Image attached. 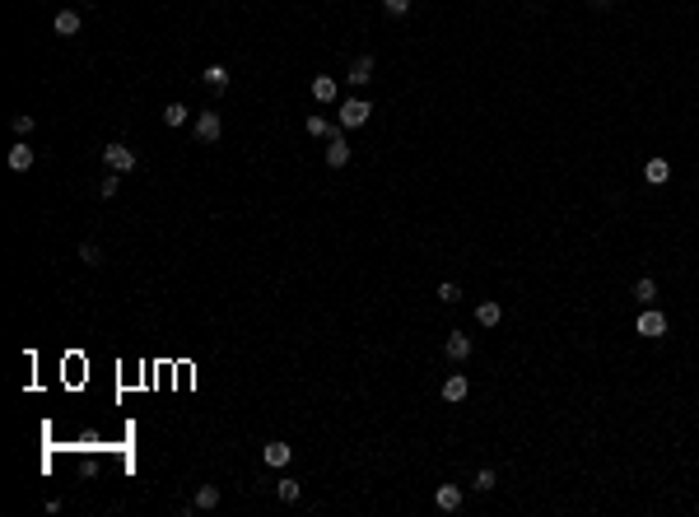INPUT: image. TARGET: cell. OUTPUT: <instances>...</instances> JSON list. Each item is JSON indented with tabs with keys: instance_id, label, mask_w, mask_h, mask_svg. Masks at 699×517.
I'll list each match as a JSON object with an SVG mask.
<instances>
[{
	"instance_id": "cell-5",
	"label": "cell",
	"mask_w": 699,
	"mask_h": 517,
	"mask_svg": "<svg viewBox=\"0 0 699 517\" xmlns=\"http://www.w3.org/2000/svg\"><path fill=\"white\" fill-rule=\"evenodd\" d=\"M373 66H377V61H373V57L364 52V57H355V61H350V70H345V79H350L355 89H364L368 79H373Z\"/></svg>"
},
{
	"instance_id": "cell-23",
	"label": "cell",
	"mask_w": 699,
	"mask_h": 517,
	"mask_svg": "<svg viewBox=\"0 0 699 517\" xmlns=\"http://www.w3.org/2000/svg\"><path fill=\"white\" fill-rule=\"evenodd\" d=\"M117 192H122V173H108V178H103V187H98V196L108 201V196H117Z\"/></svg>"
},
{
	"instance_id": "cell-18",
	"label": "cell",
	"mask_w": 699,
	"mask_h": 517,
	"mask_svg": "<svg viewBox=\"0 0 699 517\" xmlns=\"http://www.w3.org/2000/svg\"><path fill=\"white\" fill-rule=\"evenodd\" d=\"M336 93H341V89H336L331 75H317V79H312V98H317V103H336Z\"/></svg>"
},
{
	"instance_id": "cell-24",
	"label": "cell",
	"mask_w": 699,
	"mask_h": 517,
	"mask_svg": "<svg viewBox=\"0 0 699 517\" xmlns=\"http://www.w3.org/2000/svg\"><path fill=\"white\" fill-rule=\"evenodd\" d=\"M494 484H499V475L489 471V466H485V471H476V489H480V494H489Z\"/></svg>"
},
{
	"instance_id": "cell-22",
	"label": "cell",
	"mask_w": 699,
	"mask_h": 517,
	"mask_svg": "<svg viewBox=\"0 0 699 517\" xmlns=\"http://www.w3.org/2000/svg\"><path fill=\"white\" fill-rule=\"evenodd\" d=\"M79 261H84V266H103V248L98 243H84V248H79Z\"/></svg>"
},
{
	"instance_id": "cell-8",
	"label": "cell",
	"mask_w": 699,
	"mask_h": 517,
	"mask_svg": "<svg viewBox=\"0 0 699 517\" xmlns=\"http://www.w3.org/2000/svg\"><path fill=\"white\" fill-rule=\"evenodd\" d=\"M433 504H438V513H457V508H462V484H438V489H433Z\"/></svg>"
},
{
	"instance_id": "cell-2",
	"label": "cell",
	"mask_w": 699,
	"mask_h": 517,
	"mask_svg": "<svg viewBox=\"0 0 699 517\" xmlns=\"http://www.w3.org/2000/svg\"><path fill=\"white\" fill-rule=\"evenodd\" d=\"M368 117H373V103L368 98H345L341 103V117H336V122L345 126V131H355V126H364Z\"/></svg>"
},
{
	"instance_id": "cell-17",
	"label": "cell",
	"mask_w": 699,
	"mask_h": 517,
	"mask_svg": "<svg viewBox=\"0 0 699 517\" xmlns=\"http://www.w3.org/2000/svg\"><path fill=\"white\" fill-rule=\"evenodd\" d=\"M187 122H196V117H191V108H182V103H168V108H164V126H173V131H178V126H187Z\"/></svg>"
},
{
	"instance_id": "cell-25",
	"label": "cell",
	"mask_w": 699,
	"mask_h": 517,
	"mask_svg": "<svg viewBox=\"0 0 699 517\" xmlns=\"http://www.w3.org/2000/svg\"><path fill=\"white\" fill-rule=\"evenodd\" d=\"M33 112H19V117H14V135H33Z\"/></svg>"
},
{
	"instance_id": "cell-21",
	"label": "cell",
	"mask_w": 699,
	"mask_h": 517,
	"mask_svg": "<svg viewBox=\"0 0 699 517\" xmlns=\"http://www.w3.org/2000/svg\"><path fill=\"white\" fill-rule=\"evenodd\" d=\"M634 298H639L644 308H653V298H657V280H648V275H644V280L634 284Z\"/></svg>"
},
{
	"instance_id": "cell-28",
	"label": "cell",
	"mask_w": 699,
	"mask_h": 517,
	"mask_svg": "<svg viewBox=\"0 0 699 517\" xmlns=\"http://www.w3.org/2000/svg\"><path fill=\"white\" fill-rule=\"evenodd\" d=\"M592 10H610V5H615V0H588Z\"/></svg>"
},
{
	"instance_id": "cell-4",
	"label": "cell",
	"mask_w": 699,
	"mask_h": 517,
	"mask_svg": "<svg viewBox=\"0 0 699 517\" xmlns=\"http://www.w3.org/2000/svg\"><path fill=\"white\" fill-rule=\"evenodd\" d=\"M191 131H196L200 145H210V140H220V135H224V122H220V112H196Z\"/></svg>"
},
{
	"instance_id": "cell-26",
	"label": "cell",
	"mask_w": 699,
	"mask_h": 517,
	"mask_svg": "<svg viewBox=\"0 0 699 517\" xmlns=\"http://www.w3.org/2000/svg\"><path fill=\"white\" fill-rule=\"evenodd\" d=\"M438 298H443V303H457V298H462V289L448 280V284H438Z\"/></svg>"
},
{
	"instance_id": "cell-1",
	"label": "cell",
	"mask_w": 699,
	"mask_h": 517,
	"mask_svg": "<svg viewBox=\"0 0 699 517\" xmlns=\"http://www.w3.org/2000/svg\"><path fill=\"white\" fill-rule=\"evenodd\" d=\"M103 163H108L112 173H131L140 158H135L131 145H122V140H112V145H103Z\"/></svg>"
},
{
	"instance_id": "cell-3",
	"label": "cell",
	"mask_w": 699,
	"mask_h": 517,
	"mask_svg": "<svg viewBox=\"0 0 699 517\" xmlns=\"http://www.w3.org/2000/svg\"><path fill=\"white\" fill-rule=\"evenodd\" d=\"M634 331H639V336H648V340H662V336H666V313H662V308H644V313H639V322H634Z\"/></svg>"
},
{
	"instance_id": "cell-29",
	"label": "cell",
	"mask_w": 699,
	"mask_h": 517,
	"mask_svg": "<svg viewBox=\"0 0 699 517\" xmlns=\"http://www.w3.org/2000/svg\"><path fill=\"white\" fill-rule=\"evenodd\" d=\"M84 5H93V0H84Z\"/></svg>"
},
{
	"instance_id": "cell-15",
	"label": "cell",
	"mask_w": 699,
	"mask_h": 517,
	"mask_svg": "<svg viewBox=\"0 0 699 517\" xmlns=\"http://www.w3.org/2000/svg\"><path fill=\"white\" fill-rule=\"evenodd\" d=\"M191 508H200V513L220 508V484H200V489H196V499H191Z\"/></svg>"
},
{
	"instance_id": "cell-12",
	"label": "cell",
	"mask_w": 699,
	"mask_h": 517,
	"mask_svg": "<svg viewBox=\"0 0 699 517\" xmlns=\"http://www.w3.org/2000/svg\"><path fill=\"white\" fill-rule=\"evenodd\" d=\"M200 84H205L210 93H224V89H229V70H224V66H205V70H200Z\"/></svg>"
},
{
	"instance_id": "cell-16",
	"label": "cell",
	"mask_w": 699,
	"mask_h": 517,
	"mask_svg": "<svg viewBox=\"0 0 699 517\" xmlns=\"http://www.w3.org/2000/svg\"><path fill=\"white\" fill-rule=\"evenodd\" d=\"M466 392H471V383H466V378H462V373H453V378H448V383H443V401H466Z\"/></svg>"
},
{
	"instance_id": "cell-14",
	"label": "cell",
	"mask_w": 699,
	"mask_h": 517,
	"mask_svg": "<svg viewBox=\"0 0 699 517\" xmlns=\"http://www.w3.org/2000/svg\"><path fill=\"white\" fill-rule=\"evenodd\" d=\"M33 158H38V154L28 149V140H19V145L10 149V168H14V173H28V168H33Z\"/></svg>"
},
{
	"instance_id": "cell-7",
	"label": "cell",
	"mask_w": 699,
	"mask_h": 517,
	"mask_svg": "<svg viewBox=\"0 0 699 517\" xmlns=\"http://www.w3.org/2000/svg\"><path fill=\"white\" fill-rule=\"evenodd\" d=\"M443 354L453 364H462V359H471V336H466V331H453V336L443 340Z\"/></svg>"
},
{
	"instance_id": "cell-13",
	"label": "cell",
	"mask_w": 699,
	"mask_h": 517,
	"mask_svg": "<svg viewBox=\"0 0 699 517\" xmlns=\"http://www.w3.org/2000/svg\"><path fill=\"white\" fill-rule=\"evenodd\" d=\"M644 178L653 182V187H666V182H671V163H666V158H648V163H644Z\"/></svg>"
},
{
	"instance_id": "cell-9",
	"label": "cell",
	"mask_w": 699,
	"mask_h": 517,
	"mask_svg": "<svg viewBox=\"0 0 699 517\" xmlns=\"http://www.w3.org/2000/svg\"><path fill=\"white\" fill-rule=\"evenodd\" d=\"M350 163V140L345 135H331L326 140V168H345Z\"/></svg>"
},
{
	"instance_id": "cell-19",
	"label": "cell",
	"mask_w": 699,
	"mask_h": 517,
	"mask_svg": "<svg viewBox=\"0 0 699 517\" xmlns=\"http://www.w3.org/2000/svg\"><path fill=\"white\" fill-rule=\"evenodd\" d=\"M499 317H504V308L494 303V298H485V303H476V322H480V326H499Z\"/></svg>"
},
{
	"instance_id": "cell-27",
	"label": "cell",
	"mask_w": 699,
	"mask_h": 517,
	"mask_svg": "<svg viewBox=\"0 0 699 517\" xmlns=\"http://www.w3.org/2000/svg\"><path fill=\"white\" fill-rule=\"evenodd\" d=\"M382 10H387V14H397V19H401V14L411 10V0H382Z\"/></svg>"
},
{
	"instance_id": "cell-6",
	"label": "cell",
	"mask_w": 699,
	"mask_h": 517,
	"mask_svg": "<svg viewBox=\"0 0 699 517\" xmlns=\"http://www.w3.org/2000/svg\"><path fill=\"white\" fill-rule=\"evenodd\" d=\"M261 457H266V466H275V471H285V466H289V457H294V448H289L285 438H271L266 448H261Z\"/></svg>"
},
{
	"instance_id": "cell-20",
	"label": "cell",
	"mask_w": 699,
	"mask_h": 517,
	"mask_svg": "<svg viewBox=\"0 0 699 517\" xmlns=\"http://www.w3.org/2000/svg\"><path fill=\"white\" fill-rule=\"evenodd\" d=\"M299 494H303L299 480H289V475H285V480H275V499H280V504H299Z\"/></svg>"
},
{
	"instance_id": "cell-10",
	"label": "cell",
	"mask_w": 699,
	"mask_h": 517,
	"mask_svg": "<svg viewBox=\"0 0 699 517\" xmlns=\"http://www.w3.org/2000/svg\"><path fill=\"white\" fill-rule=\"evenodd\" d=\"M52 28H56V33H61V37H75L79 28H84V19H79V10H56Z\"/></svg>"
},
{
	"instance_id": "cell-11",
	"label": "cell",
	"mask_w": 699,
	"mask_h": 517,
	"mask_svg": "<svg viewBox=\"0 0 699 517\" xmlns=\"http://www.w3.org/2000/svg\"><path fill=\"white\" fill-rule=\"evenodd\" d=\"M303 131H308V135H317V140H322V135L331 140V135H341V131H345V126H341V122H326L322 112H312L308 122H303Z\"/></svg>"
}]
</instances>
